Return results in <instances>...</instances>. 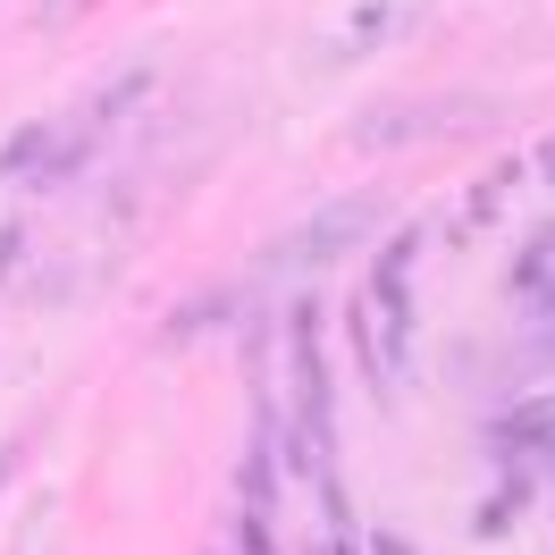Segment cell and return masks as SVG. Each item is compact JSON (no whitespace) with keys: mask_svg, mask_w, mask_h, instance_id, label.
Returning a JSON list of instances; mask_svg holds the SVG:
<instances>
[{"mask_svg":"<svg viewBox=\"0 0 555 555\" xmlns=\"http://www.w3.org/2000/svg\"><path fill=\"white\" fill-rule=\"evenodd\" d=\"M286 362H295V421H278L286 438V463L312 472L320 488L337 480L328 472V362H320V304H286Z\"/></svg>","mask_w":555,"mask_h":555,"instance_id":"6da1fadb","label":"cell"},{"mask_svg":"<svg viewBox=\"0 0 555 555\" xmlns=\"http://www.w3.org/2000/svg\"><path fill=\"white\" fill-rule=\"evenodd\" d=\"M387 203L379 194H346V203H320L304 228H286L270 244V270H328V261H346L362 236H379Z\"/></svg>","mask_w":555,"mask_h":555,"instance_id":"7a4b0ae2","label":"cell"},{"mask_svg":"<svg viewBox=\"0 0 555 555\" xmlns=\"http://www.w3.org/2000/svg\"><path fill=\"white\" fill-rule=\"evenodd\" d=\"M496 447H555V387H547V396H530L521 413L496 421Z\"/></svg>","mask_w":555,"mask_h":555,"instance_id":"3957f363","label":"cell"},{"mask_svg":"<svg viewBox=\"0 0 555 555\" xmlns=\"http://www.w3.org/2000/svg\"><path fill=\"white\" fill-rule=\"evenodd\" d=\"M51 169V127H17L0 143V177H42Z\"/></svg>","mask_w":555,"mask_h":555,"instance_id":"277c9868","label":"cell"},{"mask_svg":"<svg viewBox=\"0 0 555 555\" xmlns=\"http://www.w3.org/2000/svg\"><path fill=\"white\" fill-rule=\"evenodd\" d=\"M514 286L530 295V304H539V295H555V228H547V236H539V244H530V253L514 261Z\"/></svg>","mask_w":555,"mask_h":555,"instance_id":"5b68a950","label":"cell"},{"mask_svg":"<svg viewBox=\"0 0 555 555\" xmlns=\"http://www.w3.org/2000/svg\"><path fill=\"white\" fill-rule=\"evenodd\" d=\"M371 555H413V547H404L396 530H379V539H371Z\"/></svg>","mask_w":555,"mask_h":555,"instance_id":"8992f818","label":"cell"},{"mask_svg":"<svg viewBox=\"0 0 555 555\" xmlns=\"http://www.w3.org/2000/svg\"><path fill=\"white\" fill-rule=\"evenodd\" d=\"M530 169H539V177H547V185H555V135L539 143V160H530Z\"/></svg>","mask_w":555,"mask_h":555,"instance_id":"52a82bcc","label":"cell"}]
</instances>
